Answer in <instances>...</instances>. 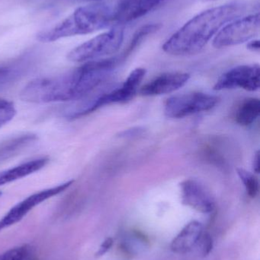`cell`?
<instances>
[{
    "mask_svg": "<svg viewBox=\"0 0 260 260\" xmlns=\"http://www.w3.org/2000/svg\"><path fill=\"white\" fill-rule=\"evenodd\" d=\"M121 60L116 56L89 61L60 76L33 79L21 89L20 98L34 104L82 100L112 74Z\"/></svg>",
    "mask_w": 260,
    "mask_h": 260,
    "instance_id": "cell-1",
    "label": "cell"
},
{
    "mask_svg": "<svg viewBox=\"0 0 260 260\" xmlns=\"http://www.w3.org/2000/svg\"><path fill=\"white\" fill-rule=\"evenodd\" d=\"M245 9L243 2L235 1L198 14L164 43L163 51L177 56L197 54L226 24L239 18Z\"/></svg>",
    "mask_w": 260,
    "mask_h": 260,
    "instance_id": "cell-2",
    "label": "cell"
},
{
    "mask_svg": "<svg viewBox=\"0 0 260 260\" xmlns=\"http://www.w3.org/2000/svg\"><path fill=\"white\" fill-rule=\"evenodd\" d=\"M111 25L114 26L113 8L105 3H94L78 8L54 27L38 33L37 40L52 43L63 38L89 35Z\"/></svg>",
    "mask_w": 260,
    "mask_h": 260,
    "instance_id": "cell-3",
    "label": "cell"
},
{
    "mask_svg": "<svg viewBox=\"0 0 260 260\" xmlns=\"http://www.w3.org/2000/svg\"><path fill=\"white\" fill-rule=\"evenodd\" d=\"M122 26H113L108 31L97 35L70 50L67 59L70 62H86L111 56L119 51L124 41Z\"/></svg>",
    "mask_w": 260,
    "mask_h": 260,
    "instance_id": "cell-4",
    "label": "cell"
},
{
    "mask_svg": "<svg viewBox=\"0 0 260 260\" xmlns=\"http://www.w3.org/2000/svg\"><path fill=\"white\" fill-rule=\"evenodd\" d=\"M146 70L137 68L130 73L126 80L120 85L108 91L84 99L78 106L82 117L94 112L96 110L111 104L125 103L131 100L137 93V88L146 75Z\"/></svg>",
    "mask_w": 260,
    "mask_h": 260,
    "instance_id": "cell-5",
    "label": "cell"
},
{
    "mask_svg": "<svg viewBox=\"0 0 260 260\" xmlns=\"http://www.w3.org/2000/svg\"><path fill=\"white\" fill-rule=\"evenodd\" d=\"M259 14L238 18L226 24L215 36L214 47L225 48L249 42L259 35Z\"/></svg>",
    "mask_w": 260,
    "mask_h": 260,
    "instance_id": "cell-6",
    "label": "cell"
},
{
    "mask_svg": "<svg viewBox=\"0 0 260 260\" xmlns=\"http://www.w3.org/2000/svg\"><path fill=\"white\" fill-rule=\"evenodd\" d=\"M218 101L216 96L206 93H186L169 98L165 104L164 112L169 118H184L213 109Z\"/></svg>",
    "mask_w": 260,
    "mask_h": 260,
    "instance_id": "cell-7",
    "label": "cell"
},
{
    "mask_svg": "<svg viewBox=\"0 0 260 260\" xmlns=\"http://www.w3.org/2000/svg\"><path fill=\"white\" fill-rule=\"evenodd\" d=\"M74 180H68L53 187L35 192L15 205L0 219V232L17 224L23 219L32 209L46 200L56 197L67 190L73 185Z\"/></svg>",
    "mask_w": 260,
    "mask_h": 260,
    "instance_id": "cell-8",
    "label": "cell"
},
{
    "mask_svg": "<svg viewBox=\"0 0 260 260\" xmlns=\"http://www.w3.org/2000/svg\"><path fill=\"white\" fill-rule=\"evenodd\" d=\"M260 86V68L258 64L238 66L226 72L217 81L214 90L243 88L249 91H257Z\"/></svg>",
    "mask_w": 260,
    "mask_h": 260,
    "instance_id": "cell-9",
    "label": "cell"
},
{
    "mask_svg": "<svg viewBox=\"0 0 260 260\" xmlns=\"http://www.w3.org/2000/svg\"><path fill=\"white\" fill-rule=\"evenodd\" d=\"M169 1L170 0H119L113 8L114 26L135 21Z\"/></svg>",
    "mask_w": 260,
    "mask_h": 260,
    "instance_id": "cell-10",
    "label": "cell"
},
{
    "mask_svg": "<svg viewBox=\"0 0 260 260\" xmlns=\"http://www.w3.org/2000/svg\"><path fill=\"white\" fill-rule=\"evenodd\" d=\"M182 203L201 213L209 214L215 207V201L210 192L195 180H184L180 184Z\"/></svg>",
    "mask_w": 260,
    "mask_h": 260,
    "instance_id": "cell-11",
    "label": "cell"
},
{
    "mask_svg": "<svg viewBox=\"0 0 260 260\" xmlns=\"http://www.w3.org/2000/svg\"><path fill=\"white\" fill-rule=\"evenodd\" d=\"M190 79V75L184 73H167L157 76L143 85L140 92L143 96H158L169 94L180 89Z\"/></svg>",
    "mask_w": 260,
    "mask_h": 260,
    "instance_id": "cell-12",
    "label": "cell"
},
{
    "mask_svg": "<svg viewBox=\"0 0 260 260\" xmlns=\"http://www.w3.org/2000/svg\"><path fill=\"white\" fill-rule=\"evenodd\" d=\"M203 233L201 223L197 221H191L174 238L171 243V250L178 254L189 253L198 245Z\"/></svg>",
    "mask_w": 260,
    "mask_h": 260,
    "instance_id": "cell-13",
    "label": "cell"
},
{
    "mask_svg": "<svg viewBox=\"0 0 260 260\" xmlns=\"http://www.w3.org/2000/svg\"><path fill=\"white\" fill-rule=\"evenodd\" d=\"M48 162V157H38L17 165L14 168L0 171V186L9 184L12 182L27 177L34 173L38 172L43 169Z\"/></svg>",
    "mask_w": 260,
    "mask_h": 260,
    "instance_id": "cell-14",
    "label": "cell"
},
{
    "mask_svg": "<svg viewBox=\"0 0 260 260\" xmlns=\"http://www.w3.org/2000/svg\"><path fill=\"white\" fill-rule=\"evenodd\" d=\"M37 136L32 133L20 135L0 143V161L18 154L35 142Z\"/></svg>",
    "mask_w": 260,
    "mask_h": 260,
    "instance_id": "cell-15",
    "label": "cell"
},
{
    "mask_svg": "<svg viewBox=\"0 0 260 260\" xmlns=\"http://www.w3.org/2000/svg\"><path fill=\"white\" fill-rule=\"evenodd\" d=\"M260 114V102L258 99H249L239 107L236 114V121L241 126H247L256 121Z\"/></svg>",
    "mask_w": 260,
    "mask_h": 260,
    "instance_id": "cell-16",
    "label": "cell"
},
{
    "mask_svg": "<svg viewBox=\"0 0 260 260\" xmlns=\"http://www.w3.org/2000/svg\"><path fill=\"white\" fill-rule=\"evenodd\" d=\"M160 28H161V24H148L140 27L133 36L128 48L125 50V53L122 54V57H126V56L129 55L137 46H139V44L143 41V39L148 37V35L155 33Z\"/></svg>",
    "mask_w": 260,
    "mask_h": 260,
    "instance_id": "cell-17",
    "label": "cell"
},
{
    "mask_svg": "<svg viewBox=\"0 0 260 260\" xmlns=\"http://www.w3.org/2000/svg\"><path fill=\"white\" fill-rule=\"evenodd\" d=\"M237 174L245 186L247 195L251 198H255L259 192V182L251 173L244 168H237Z\"/></svg>",
    "mask_w": 260,
    "mask_h": 260,
    "instance_id": "cell-18",
    "label": "cell"
},
{
    "mask_svg": "<svg viewBox=\"0 0 260 260\" xmlns=\"http://www.w3.org/2000/svg\"><path fill=\"white\" fill-rule=\"evenodd\" d=\"M32 254L29 245L18 246L0 253V260H28Z\"/></svg>",
    "mask_w": 260,
    "mask_h": 260,
    "instance_id": "cell-19",
    "label": "cell"
},
{
    "mask_svg": "<svg viewBox=\"0 0 260 260\" xmlns=\"http://www.w3.org/2000/svg\"><path fill=\"white\" fill-rule=\"evenodd\" d=\"M16 113L15 105L12 102L0 99V127L13 120Z\"/></svg>",
    "mask_w": 260,
    "mask_h": 260,
    "instance_id": "cell-20",
    "label": "cell"
},
{
    "mask_svg": "<svg viewBox=\"0 0 260 260\" xmlns=\"http://www.w3.org/2000/svg\"><path fill=\"white\" fill-rule=\"evenodd\" d=\"M199 244L201 245L203 255L207 256L211 253L212 248H213V240H212V236L209 234L203 233L198 245H199Z\"/></svg>",
    "mask_w": 260,
    "mask_h": 260,
    "instance_id": "cell-21",
    "label": "cell"
},
{
    "mask_svg": "<svg viewBox=\"0 0 260 260\" xmlns=\"http://www.w3.org/2000/svg\"><path fill=\"white\" fill-rule=\"evenodd\" d=\"M113 245V240L111 238H107L101 244L100 247L99 248L97 253H96V256H102L107 253L108 250L111 249Z\"/></svg>",
    "mask_w": 260,
    "mask_h": 260,
    "instance_id": "cell-22",
    "label": "cell"
},
{
    "mask_svg": "<svg viewBox=\"0 0 260 260\" xmlns=\"http://www.w3.org/2000/svg\"><path fill=\"white\" fill-rule=\"evenodd\" d=\"M247 49L250 51L259 52L260 50V44L259 40L253 39L249 41L247 45Z\"/></svg>",
    "mask_w": 260,
    "mask_h": 260,
    "instance_id": "cell-23",
    "label": "cell"
},
{
    "mask_svg": "<svg viewBox=\"0 0 260 260\" xmlns=\"http://www.w3.org/2000/svg\"><path fill=\"white\" fill-rule=\"evenodd\" d=\"M253 171L256 174L259 172V151H257L254 154L253 160Z\"/></svg>",
    "mask_w": 260,
    "mask_h": 260,
    "instance_id": "cell-24",
    "label": "cell"
},
{
    "mask_svg": "<svg viewBox=\"0 0 260 260\" xmlns=\"http://www.w3.org/2000/svg\"><path fill=\"white\" fill-rule=\"evenodd\" d=\"M82 1H93V2H96V1H100V0H82Z\"/></svg>",
    "mask_w": 260,
    "mask_h": 260,
    "instance_id": "cell-25",
    "label": "cell"
},
{
    "mask_svg": "<svg viewBox=\"0 0 260 260\" xmlns=\"http://www.w3.org/2000/svg\"><path fill=\"white\" fill-rule=\"evenodd\" d=\"M204 2H214V1H217V0H203Z\"/></svg>",
    "mask_w": 260,
    "mask_h": 260,
    "instance_id": "cell-26",
    "label": "cell"
},
{
    "mask_svg": "<svg viewBox=\"0 0 260 260\" xmlns=\"http://www.w3.org/2000/svg\"><path fill=\"white\" fill-rule=\"evenodd\" d=\"M2 196H3V192H2L1 191H0V198H1Z\"/></svg>",
    "mask_w": 260,
    "mask_h": 260,
    "instance_id": "cell-27",
    "label": "cell"
}]
</instances>
